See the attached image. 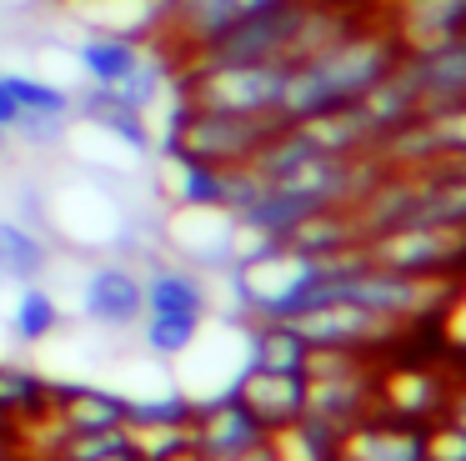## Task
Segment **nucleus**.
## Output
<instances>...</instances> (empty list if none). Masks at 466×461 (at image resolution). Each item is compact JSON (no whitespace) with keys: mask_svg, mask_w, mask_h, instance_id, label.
<instances>
[{"mask_svg":"<svg viewBox=\"0 0 466 461\" xmlns=\"http://www.w3.org/2000/svg\"><path fill=\"white\" fill-rule=\"evenodd\" d=\"M396 60H401V46H396L391 30L366 10L341 40H331L326 50L286 66V86H281V100H276V116H281V126H291V120H306V116H316V110L351 106V100H361Z\"/></svg>","mask_w":466,"mask_h":461,"instance_id":"nucleus-1","label":"nucleus"},{"mask_svg":"<svg viewBox=\"0 0 466 461\" xmlns=\"http://www.w3.org/2000/svg\"><path fill=\"white\" fill-rule=\"evenodd\" d=\"M331 296L361 301L376 316H391L411 331L441 326L466 306V276H431V271H391L361 261L356 271H346L331 286Z\"/></svg>","mask_w":466,"mask_h":461,"instance_id":"nucleus-2","label":"nucleus"},{"mask_svg":"<svg viewBox=\"0 0 466 461\" xmlns=\"http://www.w3.org/2000/svg\"><path fill=\"white\" fill-rule=\"evenodd\" d=\"M31 216L46 230H56L71 251H126L136 236L131 210L91 176H71L51 186L46 200H31Z\"/></svg>","mask_w":466,"mask_h":461,"instance_id":"nucleus-3","label":"nucleus"},{"mask_svg":"<svg viewBox=\"0 0 466 461\" xmlns=\"http://www.w3.org/2000/svg\"><path fill=\"white\" fill-rule=\"evenodd\" d=\"M181 90L196 110H226V116H276L286 86V66L276 60H186L176 70Z\"/></svg>","mask_w":466,"mask_h":461,"instance_id":"nucleus-4","label":"nucleus"},{"mask_svg":"<svg viewBox=\"0 0 466 461\" xmlns=\"http://www.w3.org/2000/svg\"><path fill=\"white\" fill-rule=\"evenodd\" d=\"M361 251L371 266L466 276V226H451V220H401V226L371 230Z\"/></svg>","mask_w":466,"mask_h":461,"instance_id":"nucleus-5","label":"nucleus"},{"mask_svg":"<svg viewBox=\"0 0 466 461\" xmlns=\"http://www.w3.org/2000/svg\"><path fill=\"white\" fill-rule=\"evenodd\" d=\"M291 326L311 346H346V351H371V356H391L406 336H416L411 326H401L391 316H376L371 306L346 301V296H321L311 306H301L291 316Z\"/></svg>","mask_w":466,"mask_h":461,"instance_id":"nucleus-6","label":"nucleus"},{"mask_svg":"<svg viewBox=\"0 0 466 461\" xmlns=\"http://www.w3.org/2000/svg\"><path fill=\"white\" fill-rule=\"evenodd\" d=\"M451 376L456 366H446L436 356H381V366H376V411L426 426L446 411Z\"/></svg>","mask_w":466,"mask_h":461,"instance_id":"nucleus-7","label":"nucleus"},{"mask_svg":"<svg viewBox=\"0 0 466 461\" xmlns=\"http://www.w3.org/2000/svg\"><path fill=\"white\" fill-rule=\"evenodd\" d=\"M161 251H171V261L191 271H231L241 256V220L226 206H171Z\"/></svg>","mask_w":466,"mask_h":461,"instance_id":"nucleus-8","label":"nucleus"},{"mask_svg":"<svg viewBox=\"0 0 466 461\" xmlns=\"http://www.w3.org/2000/svg\"><path fill=\"white\" fill-rule=\"evenodd\" d=\"M281 116H226V110H191V120L181 126L171 150L181 156H196L206 166H246L266 140L276 136ZM166 150V156H171Z\"/></svg>","mask_w":466,"mask_h":461,"instance_id":"nucleus-9","label":"nucleus"},{"mask_svg":"<svg viewBox=\"0 0 466 461\" xmlns=\"http://www.w3.org/2000/svg\"><path fill=\"white\" fill-rule=\"evenodd\" d=\"M81 316L96 331H136L146 316V276L131 261L101 256L81 276Z\"/></svg>","mask_w":466,"mask_h":461,"instance_id":"nucleus-10","label":"nucleus"},{"mask_svg":"<svg viewBox=\"0 0 466 461\" xmlns=\"http://www.w3.org/2000/svg\"><path fill=\"white\" fill-rule=\"evenodd\" d=\"M271 431L246 411V401L236 391H221V396H201L191 411V446L201 451L206 461H221V456H236V451H251Z\"/></svg>","mask_w":466,"mask_h":461,"instance_id":"nucleus-11","label":"nucleus"},{"mask_svg":"<svg viewBox=\"0 0 466 461\" xmlns=\"http://www.w3.org/2000/svg\"><path fill=\"white\" fill-rule=\"evenodd\" d=\"M376 366L366 361L351 371H326V376H306V416L326 421L331 431H351L356 421L376 416Z\"/></svg>","mask_w":466,"mask_h":461,"instance_id":"nucleus-12","label":"nucleus"},{"mask_svg":"<svg viewBox=\"0 0 466 461\" xmlns=\"http://www.w3.org/2000/svg\"><path fill=\"white\" fill-rule=\"evenodd\" d=\"M386 10H371L401 50H431L466 36V0H381Z\"/></svg>","mask_w":466,"mask_h":461,"instance_id":"nucleus-13","label":"nucleus"},{"mask_svg":"<svg viewBox=\"0 0 466 461\" xmlns=\"http://www.w3.org/2000/svg\"><path fill=\"white\" fill-rule=\"evenodd\" d=\"M401 76L416 96V116L466 100V36L431 50H401Z\"/></svg>","mask_w":466,"mask_h":461,"instance_id":"nucleus-14","label":"nucleus"},{"mask_svg":"<svg viewBox=\"0 0 466 461\" xmlns=\"http://www.w3.org/2000/svg\"><path fill=\"white\" fill-rule=\"evenodd\" d=\"M71 120H81V126L111 136L116 146H126L136 160L156 156V126H151V116H146V110H136V106H126L111 86H86L81 96H76Z\"/></svg>","mask_w":466,"mask_h":461,"instance_id":"nucleus-15","label":"nucleus"},{"mask_svg":"<svg viewBox=\"0 0 466 461\" xmlns=\"http://www.w3.org/2000/svg\"><path fill=\"white\" fill-rule=\"evenodd\" d=\"M146 276V316H211V291H206L201 271L181 266L171 256H156L141 266Z\"/></svg>","mask_w":466,"mask_h":461,"instance_id":"nucleus-16","label":"nucleus"},{"mask_svg":"<svg viewBox=\"0 0 466 461\" xmlns=\"http://www.w3.org/2000/svg\"><path fill=\"white\" fill-rule=\"evenodd\" d=\"M276 5H286V0H171L166 30L176 36L181 50H196L206 40H216L221 30L261 15V10H276Z\"/></svg>","mask_w":466,"mask_h":461,"instance_id":"nucleus-17","label":"nucleus"},{"mask_svg":"<svg viewBox=\"0 0 466 461\" xmlns=\"http://www.w3.org/2000/svg\"><path fill=\"white\" fill-rule=\"evenodd\" d=\"M231 391L246 401V411H251L266 431H276V426H286V421L306 416V376H296V371L246 366L241 376H236Z\"/></svg>","mask_w":466,"mask_h":461,"instance_id":"nucleus-18","label":"nucleus"},{"mask_svg":"<svg viewBox=\"0 0 466 461\" xmlns=\"http://www.w3.org/2000/svg\"><path fill=\"white\" fill-rule=\"evenodd\" d=\"M46 406L71 426V436H81V431H106V426H126V391L96 386V381H51Z\"/></svg>","mask_w":466,"mask_h":461,"instance_id":"nucleus-19","label":"nucleus"},{"mask_svg":"<svg viewBox=\"0 0 466 461\" xmlns=\"http://www.w3.org/2000/svg\"><path fill=\"white\" fill-rule=\"evenodd\" d=\"M336 456H346V461H426L421 426L376 411V416L356 421L351 431H341V451Z\"/></svg>","mask_w":466,"mask_h":461,"instance_id":"nucleus-20","label":"nucleus"},{"mask_svg":"<svg viewBox=\"0 0 466 461\" xmlns=\"http://www.w3.org/2000/svg\"><path fill=\"white\" fill-rule=\"evenodd\" d=\"M151 46V40H136V36H121V30H86L81 40H76V70L86 76V86H121L126 76H131V66L141 60V50Z\"/></svg>","mask_w":466,"mask_h":461,"instance_id":"nucleus-21","label":"nucleus"},{"mask_svg":"<svg viewBox=\"0 0 466 461\" xmlns=\"http://www.w3.org/2000/svg\"><path fill=\"white\" fill-rule=\"evenodd\" d=\"M306 140H311L321 156H371L376 150V130L371 120L361 116V106H331V110H316L306 120H291Z\"/></svg>","mask_w":466,"mask_h":461,"instance_id":"nucleus-22","label":"nucleus"},{"mask_svg":"<svg viewBox=\"0 0 466 461\" xmlns=\"http://www.w3.org/2000/svg\"><path fill=\"white\" fill-rule=\"evenodd\" d=\"M51 266V241L41 226L15 216H0V286H25L41 281Z\"/></svg>","mask_w":466,"mask_h":461,"instance_id":"nucleus-23","label":"nucleus"},{"mask_svg":"<svg viewBox=\"0 0 466 461\" xmlns=\"http://www.w3.org/2000/svg\"><path fill=\"white\" fill-rule=\"evenodd\" d=\"M161 160V190L171 206H226V170L221 166H206L196 156H156Z\"/></svg>","mask_w":466,"mask_h":461,"instance_id":"nucleus-24","label":"nucleus"},{"mask_svg":"<svg viewBox=\"0 0 466 461\" xmlns=\"http://www.w3.org/2000/svg\"><path fill=\"white\" fill-rule=\"evenodd\" d=\"M311 341L291 326V321H246V366L261 371H306Z\"/></svg>","mask_w":466,"mask_h":461,"instance_id":"nucleus-25","label":"nucleus"},{"mask_svg":"<svg viewBox=\"0 0 466 461\" xmlns=\"http://www.w3.org/2000/svg\"><path fill=\"white\" fill-rule=\"evenodd\" d=\"M66 316H61V301L41 286V281H25L15 286V301L5 311V331H11L15 346H46L51 336H61Z\"/></svg>","mask_w":466,"mask_h":461,"instance_id":"nucleus-26","label":"nucleus"},{"mask_svg":"<svg viewBox=\"0 0 466 461\" xmlns=\"http://www.w3.org/2000/svg\"><path fill=\"white\" fill-rule=\"evenodd\" d=\"M266 446H271L276 461H336L341 431H331L316 416H296V421H286V426H276L271 436H266Z\"/></svg>","mask_w":466,"mask_h":461,"instance_id":"nucleus-27","label":"nucleus"},{"mask_svg":"<svg viewBox=\"0 0 466 461\" xmlns=\"http://www.w3.org/2000/svg\"><path fill=\"white\" fill-rule=\"evenodd\" d=\"M51 396V381L41 371H31L25 361H0V421H25L46 406Z\"/></svg>","mask_w":466,"mask_h":461,"instance_id":"nucleus-28","label":"nucleus"},{"mask_svg":"<svg viewBox=\"0 0 466 461\" xmlns=\"http://www.w3.org/2000/svg\"><path fill=\"white\" fill-rule=\"evenodd\" d=\"M201 326L206 321H196V316H141V346H146V356L176 366V361L196 346Z\"/></svg>","mask_w":466,"mask_h":461,"instance_id":"nucleus-29","label":"nucleus"},{"mask_svg":"<svg viewBox=\"0 0 466 461\" xmlns=\"http://www.w3.org/2000/svg\"><path fill=\"white\" fill-rule=\"evenodd\" d=\"M11 80V96H15V110L21 116H71L76 110V90L56 86L46 76H25V70H5Z\"/></svg>","mask_w":466,"mask_h":461,"instance_id":"nucleus-30","label":"nucleus"},{"mask_svg":"<svg viewBox=\"0 0 466 461\" xmlns=\"http://www.w3.org/2000/svg\"><path fill=\"white\" fill-rule=\"evenodd\" d=\"M131 431V446L141 461H171L191 446V421H136Z\"/></svg>","mask_w":466,"mask_h":461,"instance_id":"nucleus-31","label":"nucleus"},{"mask_svg":"<svg viewBox=\"0 0 466 461\" xmlns=\"http://www.w3.org/2000/svg\"><path fill=\"white\" fill-rule=\"evenodd\" d=\"M421 446H426V461H466V431L456 421L436 416L421 426Z\"/></svg>","mask_w":466,"mask_h":461,"instance_id":"nucleus-32","label":"nucleus"},{"mask_svg":"<svg viewBox=\"0 0 466 461\" xmlns=\"http://www.w3.org/2000/svg\"><path fill=\"white\" fill-rule=\"evenodd\" d=\"M66 130H71V116H15L11 140L21 146H66Z\"/></svg>","mask_w":466,"mask_h":461,"instance_id":"nucleus-33","label":"nucleus"},{"mask_svg":"<svg viewBox=\"0 0 466 461\" xmlns=\"http://www.w3.org/2000/svg\"><path fill=\"white\" fill-rule=\"evenodd\" d=\"M446 421H456V426L466 431V366H456V376H451V396H446V411H441Z\"/></svg>","mask_w":466,"mask_h":461,"instance_id":"nucleus-34","label":"nucleus"},{"mask_svg":"<svg viewBox=\"0 0 466 461\" xmlns=\"http://www.w3.org/2000/svg\"><path fill=\"white\" fill-rule=\"evenodd\" d=\"M15 96H11V80H5V70H0V130H11L15 126Z\"/></svg>","mask_w":466,"mask_h":461,"instance_id":"nucleus-35","label":"nucleus"},{"mask_svg":"<svg viewBox=\"0 0 466 461\" xmlns=\"http://www.w3.org/2000/svg\"><path fill=\"white\" fill-rule=\"evenodd\" d=\"M221 461H276V456H271V446L261 441V446H251V451H236V456H221Z\"/></svg>","mask_w":466,"mask_h":461,"instance_id":"nucleus-36","label":"nucleus"},{"mask_svg":"<svg viewBox=\"0 0 466 461\" xmlns=\"http://www.w3.org/2000/svg\"><path fill=\"white\" fill-rule=\"evenodd\" d=\"M101 461H141V456H136V446H131V441H126L121 451H111V456H101Z\"/></svg>","mask_w":466,"mask_h":461,"instance_id":"nucleus-37","label":"nucleus"},{"mask_svg":"<svg viewBox=\"0 0 466 461\" xmlns=\"http://www.w3.org/2000/svg\"><path fill=\"white\" fill-rule=\"evenodd\" d=\"M171 461H206V456H201V451H196V446H186L181 456H171Z\"/></svg>","mask_w":466,"mask_h":461,"instance_id":"nucleus-38","label":"nucleus"},{"mask_svg":"<svg viewBox=\"0 0 466 461\" xmlns=\"http://www.w3.org/2000/svg\"><path fill=\"white\" fill-rule=\"evenodd\" d=\"M5 146H11V130H0V150H5Z\"/></svg>","mask_w":466,"mask_h":461,"instance_id":"nucleus-39","label":"nucleus"},{"mask_svg":"<svg viewBox=\"0 0 466 461\" xmlns=\"http://www.w3.org/2000/svg\"><path fill=\"white\" fill-rule=\"evenodd\" d=\"M51 461H71V456H51Z\"/></svg>","mask_w":466,"mask_h":461,"instance_id":"nucleus-40","label":"nucleus"},{"mask_svg":"<svg viewBox=\"0 0 466 461\" xmlns=\"http://www.w3.org/2000/svg\"><path fill=\"white\" fill-rule=\"evenodd\" d=\"M71 5H81V0H71Z\"/></svg>","mask_w":466,"mask_h":461,"instance_id":"nucleus-41","label":"nucleus"},{"mask_svg":"<svg viewBox=\"0 0 466 461\" xmlns=\"http://www.w3.org/2000/svg\"><path fill=\"white\" fill-rule=\"evenodd\" d=\"M336 461H346V456H336Z\"/></svg>","mask_w":466,"mask_h":461,"instance_id":"nucleus-42","label":"nucleus"}]
</instances>
